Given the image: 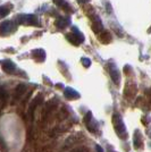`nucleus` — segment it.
Here are the masks:
<instances>
[{
  "mask_svg": "<svg viewBox=\"0 0 151 152\" xmlns=\"http://www.w3.org/2000/svg\"><path fill=\"white\" fill-rule=\"evenodd\" d=\"M113 125L115 128V132L117 133V135L120 139H126L127 137V133H126L125 125L123 123V119L118 114L113 115Z\"/></svg>",
  "mask_w": 151,
  "mask_h": 152,
  "instance_id": "1",
  "label": "nucleus"
},
{
  "mask_svg": "<svg viewBox=\"0 0 151 152\" xmlns=\"http://www.w3.org/2000/svg\"><path fill=\"white\" fill-rule=\"evenodd\" d=\"M66 39L68 40L72 45H78L80 43H82L83 41H84L83 35L78 32L77 28H73V32H72V33L66 34Z\"/></svg>",
  "mask_w": 151,
  "mask_h": 152,
  "instance_id": "2",
  "label": "nucleus"
},
{
  "mask_svg": "<svg viewBox=\"0 0 151 152\" xmlns=\"http://www.w3.org/2000/svg\"><path fill=\"white\" fill-rule=\"evenodd\" d=\"M26 91V86L25 84H18L15 90H14V93H13V103H16V102L18 101L19 99H22V96L24 95Z\"/></svg>",
  "mask_w": 151,
  "mask_h": 152,
  "instance_id": "3",
  "label": "nucleus"
},
{
  "mask_svg": "<svg viewBox=\"0 0 151 152\" xmlns=\"http://www.w3.org/2000/svg\"><path fill=\"white\" fill-rule=\"evenodd\" d=\"M108 69H109V74H110V77H111L113 82L115 83L116 85H119L120 74H119V72H118V69H117V67H116L114 64H109Z\"/></svg>",
  "mask_w": 151,
  "mask_h": 152,
  "instance_id": "4",
  "label": "nucleus"
},
{
  "mask_svg": "<svg viewBox=\"0 0 151 152\" xmlns=\"http://www.w3.org/2000/svg\"><path fill=\"white\" fill-rule=\"evenodd\" d=\"M19 23L22 24H27V25H39L38 18L34 15H25L18 17Z\"/></svg>",
  "mask_w": 151,
  "mask_h": 152,
  "instance_id": "5",
  "label": "nucleus"
},
{
  "mask_svg": "<svg viewBox=\"0 0 151 152\" xmlns=\"http://www.w3.org/2000/svg\"><path fill=\"white\" fill-rule=\"evenodd\" d=\"M42 95L39 94L35 99H33L31 102V104H30V108H29V115H30V118H33V115H34V111H35V109L39 107V104L42 102Z\"/></svg>",
  "mask_w": 151,
  "mask_h": 152,
  "instance_id": "6",
  "label": "nucleus"
},
{
  "mask_svg": "<svg viewBox=\"0 0 151 152\" xmlns=\"http://www.w3.org/2000/svg\"><path fill=\"white\" fill-rule=\"evenodd\" d=\"M1 67H2V70L5 73H7V74H13L14 72H15V69H16V65L12 60H5V61H2Z\"/></svg>",
  "mask_w": 151,
  "mask_h": 152,
  "instance_id": "7",
  "label": "nucleus"
},
{
  "mask_svg": "<svg viewBox=\"0 0 151 152\" xmlns=\"http://www.w3.org/2000/svg\"><path fill=\"white\" fill-rule=\"evenodd\" d=\"M92 30L95 33L97 34H100L101 32H103V26H102V23H101L100 18L98 16H95L93 18V24H92Z\"/></svg>",
  "mask_w": 151,
  "mask_h": 152,
  "instance_id": "8",
  "label": "nucleus"
},
{
  "mask_svg": "<svg viewBox=\"0 0 151 152\" xmlns=\"http://www.w3.org/2000/svg\"><path fill=\"white\" fill-rule=\"evenodd\" d=\"M111 34L107 31H103L100 33V37H99V40H100L101 43L103 45H107V43H110L111 42Z\"/></svg>",
  "mask_w": 151,
  "mask_h": 152,
  "instance_id": "9",
  "label": "nucleus"
},
{
  "mask_svg": "<svg viewBox=\"0 0 151 152\" xmlns=\"http://www.w3.org/2000/svg\"><path fill=\"white\" fill-rule=\"evenodd\" d=\"M133 143H134V146L136 149H140L141 145H142V136L140 134V131H138V129L135 131L134 136H133Z\"/></svg>",
  "mask_w": 151,
  "mask_h": 152,
  "instance_id": "10",
  "label": "nucleus"
},
{
  "mask_svg": "<svg viewBox=\"0 0 151 152\" xmlns=\"http://www.w3.org/2000/svg\"><path fill=\"white\" fill-rule=\"evenodd\" d=\"M64 94H65V96H66L67 99H76V98H80V94L76 92L75 90H73V89H66Z\"/></svg>",
  "mask_w": 151,
  "mask_h": 152,
  "instance_id": "11",
  "label": "nucleus"
},
{
  "mask_svg": "<svg viewBox=\"0 0 151 152\" xmlns=\"http://www.w3.org/2000/svg\"><path fill=\"white\" fill-rule=\"evenodd\" d=\"M55 4H56L57 6L60 7V8H63L64 10H66V12H73L72 10V7L69 6L65 0H55Z\"/></svg>",
  "mask_w": 151,
  "mask_h": 152,
  "instance_id": "12",
  "label": "nucleus"
},
{
  "mask_svg": "<svg viewBox=\"0 0 151 152\" xmlns=\"http://www.w3.org/2000/svg\"><path fill=\"white\" fill-rule=\"evenodd\" d=\"M68 24H69V19L65 18V17H59V18L56 20V25L58 26L59 28H65Z\"/></svg>",
  "mask_w": 151,
  "mask_h": 152,
  "instance_id": "13",
  "label": "nucleus"
},
{
  "mask_svg": "<svg viewBox=\"0 0 151 152\" xmlns=\"http://www.w3.org/2000/svg\"><path fill=\"white\" fill-rule=\"evenodd\" d=\"M9 95H8V92L4 88H0V100L4 102V104L6 103V101L8 100Z\"/></svg>",
  "mask_w": 151,
  "mask_h": 152,
  "instance_id": "14",
  "label": "nucleus"
},
{
  "mask_svg": "<svg viewBox=\"0 0 151 152\" xmlns=\"http://www.w3.org/2000/svg\"><path fill=\"white\" fill-rule=\"evenodd\" d=\"M9 13H10V9L8 6L0 7V18H5Z\"/></svg>",
  "mask_w": 151,
  "mask_h": 152,
  "instance_id": "15",
  "label": "nucleus"
},
{
  "mask_svg": "<svg viewBox=\"0 0 151 152\" xmlns=\"http://www.w3.org/2000/svg\"><path fill=\"white\" fill-rule=\"evenodd\" d=\"M92 121H93V118H92V113L89 111L88 114L84 116V123H85V125H88V124H90Z\"/></svg>",
  "mask_w": 151,
  "mask_h": 152,
  "instance_id": "16",
  "label": "nucleus"
},
{
  "mask_svg": "<svg viewBox=\"0 0 151 152\" xmlns=\"http://www.w3.org/2000/svg\"><path fill=\"white\" fill-rule=\"evenodd\" d=\"M82 63L84 67H90V65H91V61H90V59H88V58H83Z\"/></svg>",
  "mask_w": 151,
  "mask_h": 152,
  "instance_id": "17",
  "label": "nucleus"
},
{
  "mask_svg": "<svg viewBox=\"0 0 151 152\" xmlns=\"http://www.w3.org/2000/svg\"><path fill=\"white\" fill-rule=\"evenodd\" d=\"M70 152H88L85 148H76L74 150H72Z\"/></svg>",
  "mask_w": 151,
  "mask_h": 152,
  "instance_id": "18",
  "label": "nucleus"
},
{
  "mask_svg": "<svg viewBox=\"0 0 151 152\" xmlns=\"http://www.w3.org/2000/svg\"><path fill=\"white\" fill-rule=\"evenodd\" d=\"M95 150H97V152H103V150H102V148H101L100 145H95Z\"/></svg>",
  "mask_w": 151,
  "mask_h": 152,
  "instance_id": "19",
  "label": "nucleus"
},
{
  "mask_svg": "<svg viewBox=\"0 0 151 152\" xmlns=\"http://www.w3.org/2000/svg\"><path fill=\"white\" fill-rule=\"evenodd\" d=\"M77 1H78L80 4H85V2H89L90 0H77Z\"/></svg>",
  "mask_w": 151,
  "mask_h": 152,
  "instance_id": "20",
  "label": "nucleus"
},
{
  "mask_svg": "<svg viewBox=\"0 0 151 152\" xmlns=\"http://www.w3.org/2000/svg\"><path fill=\"white\" fill-rule=\"evenodd\" d=\"M150 136H151V134H150Z\"/></svg>",
  "mask_w": 151,
  "mask_h": 152,
  "instance_id": "21",
  "label": "nucleus"
}]
</instances>
